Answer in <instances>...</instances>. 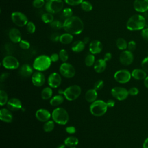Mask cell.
<instances>
[{
	"label": "cell",
	"mask_w": 148,
	"mask_h": 148,
	"mask_svg": "<svg viewBox=\"0 0 148 148\" xmlns=\"http://www.w3.org/2000/svg\"><path fill=\"white\" fill-rule=\"evenodd\" d=\"M61 75L57 72H53L49 75L47 78V83L49 87L56 88L58 87L61 83Z\"/></svg>",
	"instance_id": "14"
},
{
	"label": "cell",
	"mask_w": 148,
	"mask_h": 148,
	"mask_svg": "<svg viewBox=\"0 0 148 148\" xmlns=\"http://www.w3.org/2000/svg\"><path fill=\"white\" fill-rule=\"evenodd\" d=\"M64 1L70 6H77L80 5L83 0H64Z\"/></svg>",
	"instance_id": "44"
},
{
	"label": "cell",
	"mask_w": 148,
	"mask_h": 148,
	"mask_svg": "<svg viewBox=\"0 0 148 148\" xmlns=\"http://www.w3.org/2000/svg\"><path fill=\"white\" fill-rule=\"evenodd\" d=\"M50 26L54 29L58 30L63 28V23L59 20H54L50 24Z\"/></svg>",
	"instance_id": "37"
},
{
	"label": "cell",
	"mask_w": 148,
	"mask_h": 148,
	"mask_svg": "<svg viewBox=\"0 0 148 148\" xmlns=\"http://www.w3.org/2000/svg\"><path fill=\"white\" fill-rule=\"evenodd\" d=\"M35 117L39 121L45 123L51 117V113L45 108H40L36 111Z\"/></svg>",
	"instance_id": "16"
},
{
	"label": "cell",
	"mask_w": 148,
	"mask_h": 148,
	"mask_svg": "<svg viewBox=\"0 0 148 148\" xmlns=\"http://www.w3.org/2000/svg\"><path fill=\"white\" fill-rule=\"evenodd\" d=\"M112 57V54H111L110 53H109V52L106 53L105 54V55H104V56H103V60H104L106 62L109 61H110V60H111Z\"/></svg>",
	"instance_id": "53"
},
{
	"label": "cell",
	"mask_w": 148,
	"mask_h": 148,
	"mask_svg": "<svg viewBox=\"0 0 148 148\" xmlns=\"http://www.w3.org/2000/svg\"><path fill=\"white\" fill-rule=\"evenodd\" d=\"M134 55L132 52L128 50H123L120 54L119 61L120 63L125 66L131 65L134 61Z\"/></svg>",
	"instance_id": "13"
},
{
	"label": "cell",
	"mask_w": 148,
	"mask_h": 148,
	"mask_svg": "<svg viewBox=\"0 0 148 148\" xmlns=\"http://www.w3.org/2000/svg\"><path fill=\"white\" fill-rule=\"evenodd\" d=\"M60 35L58 33L54 32L50 35V40L53 42H57L60 40Z\"/></svg>",
	"instance_id": "49"
},
{
	"label": "cell",
	"mask_w": 148,
	"mask_h": 148,
	"mask_svg": "<svg viewBox=\"0 0 148 148\" xmlns=\"http://www.w3.org/2000/svg\"><path fill=\"white\" fill-rule=\"evenodd\" d=\"M114 80L121 84L128 83L131 79V73L127 69H123L117 71L114 74Z\"/></svg>",
	"instance_id": "9"
},
{
	"label": "cell",
	"mask_w": 148,
	"mask_h": 148,
	"mask_svg": "<svg viewBox=\"0 0 148 148\" xmlns=\"http://www.w3.org/2000/svg\"><path fill=\"white\" fill-rule=\"evenodd\" d=\"M134 8L139 13H145L148 11V0H135Z\"/></svg>",
	"instance_id": "18"
},
{
	"label": "cell",
	"mask_w": 148,
	"mask_h": 148,
	"mask_svg": "<svg viewBox=\"0 0 148 148\" xmlns=\"http://www.w3.org/2000/svg\"><path fill=\"white\" fill-rule=\"evenodd\" d=\"M65 131L69 134H73L76 132V129L74 126H68L65 128Z\"/></svg>",
	"instance_id": "50"
},
{
	"label": "cell",
	"mask_w": 148,
	"mask_h": 148,
	"mask_svg": "<svg viewBox=\"0 0 148 148\" xmlns=\"http://www.w3.org/2000/svg\"><path fill=\"white\" fill-rule=\"evenodd\" d=\"M146 20L141 14H136L131 16L127 21L126 27L130 31H139L145 28Z\"/></svg>",
	"instance_id": "2"
},
{
	"label": "cell",
	"mask_w": 148,
	"mask_h": 148,
	"mask_svg": "<svg viewBox=\"0 0 148 148\" xmlns=\"http://www.w3.org/2000/svg\"><path fill=\"white\" fill-rule=\"evenodd\" d=\"M104 86V82L102 80H98L95 82L94 85V88L97 91L101 90Z\"/></svg>",
	"instance_id": "43"
},
{
	"label": "cell",
	"mask_w": 148,
	"mask_h": 148,
	"mask_svg": "<svg viewBox=\"0 0 148 148\" xmlns=\"http://www.w3.org/2000/svg\"><path fill=\"white\" fill-rule=\"evenodd\" d=\"M84 62L86 65L88 67H90L94 65L95 62V58L94 55L91 53L87 55L86 57H85Z\"/></svg>",
	"instance_id": "34"
},
{
	"label": "cell",
	"mask_w": 148,
	"mask_h": 148,
	"mask_svg": "<svg viewBox=\"0 0 148 148\" xmlns=\"http://www.w3.org/2000/svg\"><path fill=\"white\" fill-rule=\"evenodd\" d=\"M59 56L60 59L63 62H65L67 61L69 58V55L67 52V51L65 49H61L60 50L59 52Z\"/></svg>",
	"instance_id": "38"
},
{
	"label": "cell",
	"mask_w": 148,
	"mask_h": 148,
	"mask_svg": "<svg viewBox=\"0 0 148 148\" xmlns=\"http://www.w3.org/2000/svg\"><path fill=\"white\" fill-rule=\"evenodd\" d=\"M62 15L65 18H68L73 16V10L69 8H65L62 10Z\"/></svg>",
	"instance_id": "39"
},
{
	"label": "cell",
	"mask_w": 148,
	"mask_h": 148,
	"mask_svg": "<svg viewBox=\"0 0 148 148\" xmlns=\"http://www.w3.org/2000/svg\"><path fill=\"white\" fill-rule=\"evenodd\" d=\"M46 1H49V0H46Z\"/></svg>",
	"instance_id": "60"
},
{
	"label": "cell",
	"mask_w": 148,
	"mask_h": 148,
	"mask_svg": "<svg viewBox=\"0 0 148 148\" xmlns=\"http://www.w3.org/2000/svg\"><path fill=\"white\" fill-rule=\"evenodd\" d=\"M83 42L86 45V44H88L89 42H90V38L88 37H84L83 39Z\"/></svg>",
	"instance_id": "57"
},
{
	"label": "cell",
	"mask_w": 148,
	"mask_h": 148,
	"mask_svg": "<svg viewBox=\"0 0 148 148\" xmlns=\"http://www.w3.org/2000/svg\"><path fill=\"white\" fill-rule=\"evenodd\" d=\"M59 71L61 76L68 79L73 77L76 73L74 66L71 64L66 62H63L60 65Z\"/></svg>",
	"instance_id": "8"
},
{
	"label": "cell",
	"mask_w": 148,
	"mask_h": 148,
	"mask_svg": "<svg viewBox=\"0 0 148 148\" xmlns=\"http://www.w3.org/2000/svg\"><path fill=\"white\" fill-rule=\"evenodd\" d=\"M108 108L106 102L101 99H97L92 102L89 108L91 114L96 117H101L105 114Z\"/></svg>",
	"instance_id": "5"
},
{
	"label": "cell",
	"mask_w": 148,
	"mask_h": 148,
	"mask_svg": "<svg viewBox=\"0 0 148 148\" xmlns=\"http://www.w3.org/2000/svg\"><path fill=\"white\" fill-rule=\"evenodd\" d=\"M64 29L72 35H79L84 29V23L77 16H72L66 18L63 23Z\"/></svg>",
	"instance_id": "1"
},
{
	"label": "cell",
	"mask_w": 148,
	"mask_h": 148,
	"mask_svg": "<svg viewBox=\"0 0 148 148\" xmlns=\"http://www.w3.org/2000/svg\"><path fill=\"white\" fill-rule=\"evenodd\" d=\"M143 83H144L145 86L148 89V76L144 79Z\"/></svg>",
	"instance_id": "56"
},
{
	"label": "cell",
	"mask_w": 148,
	"mask_h": 148,
	"mask_svg": "<svg viewBox=\"0 0 148 148\" xmlns=\"http://www.w3.org/2000/svg\"><path fill=\"white\" fill-rule=\"evenodd\" d=\"M128 90V93L129 95H131V96H136L139 94V89L136 87H131Z\"/></svg>",
	"instance_id": "47"
},
{
	"label": "cell",
	"mask_w": 148,
	"mask_h": 148,
	"mask_svg": "<svg viewBox=\"0 0 148 148\" xmlns=\"http://www.w3.org/2000/svg\"><path fill=\"white\" fill-rule=\"evenodd\" d=\"M136 48V43L134 40H131L128 43L127 49L129 51L132 52L134 51Z\"/></svg>",
	"instance_id": "46"
},
{
	"label": "cell",
	"mask_w": 148,
	"mask_h": 148,
	"mask_svg": "<svg viewBox=\"0 0 148 148\" xmlns=\"http://www.w3.org/2000/svg\"><path fill=\"white\" fill-rule=\"evenodd\" d=\"M33 69V66H31L29 64H23L19 68L18 74L23 78L29 77L34 73Z\"/></svg>",
	"instance_id": "17"
},
{
	"label": "cell",
	"mask_w": 148,
	"mask_h": 148,
	"mask_svg": "<svg viewBox=\"0 0 148 148\" xmlns=\"http://www.w3.org/2000/svg\"><path fill=\"white\" fill-rule=\"evenodd\" d=\"M116 45L117 47L120 50H125L126 49H127V46H128V43L127 41L122 38H119L117 39Z\"/></svg>",
	"instance_id": "32"
},
{
	"label": "cell",
	"mask_w": 148,
	"mask_h": 148,
	"mask_svg": "<svg viewBox=\"0 0 148 148\" xmlns=\"http://www.w3.org/2000/svg\"><path fill=\"white\" fill-rule=\"evenodd\" d=\"M64 97L61 94H58L53 97L50 100V104L53 106H58L62 104L64 101Z\"/></svg>",
	"instance_id": "27"
},
{
	"label": "cell",
	"mask_w": 148,
	"mask_h": 148,
	"mask_svg": "<svg viewBox=\"0 0 148 148\" xmlns=\"http://www.w3.org/2000/svg\"><path fill=\"white\" fill-rule=\"evenodd\" d=\"M50 59L51 60L52 62H55L58 61V60L60 59V56H59V54L57 53H53L51 54V56H50Z\"/></svg>",
	"instance_id": "51"
},
{
	"label": "cell",
	"mask_w": 148,
	"mask_h": 148,
	"mask_svg": "<svg viewBox=\"0 0 148 148\" xmlns=\"http://www.w3.org/2000/svg\"><path fill=\"white\" fill-rule=\"evenodd\" d=\"M51 62L52 61L49 56L42 54L35 58L32 66L36 71L43 72L46 71L50 67Z\"/></svg>",
	"instance_id": "3"
},
{
	"label": "cell",
	"mask_w": 148,
	"mask_h": 148,
	"mask_svg": "<svg viewBox=\"0 0 148 148\" xmlns=\"http://www.w3.org/2000/svg\"><path fill=\"white\" fill-rule=\"evenodd\" d=\"M64 8L62 0H49L45 4V9L47 12L56 14L61 12Z\"/></svg>",
	"instance_id": "7"
},
{
	"label": "cell",
	"mask_w": 148,
	"mask_h": 148,
	"mask_svg": "<svg viewBox=\"0 0 148 148\" xmlns=\"http://www.w3.org/2000/svg\"><path fill=\"white\" fill-rule=\"evenodd\" d=\"M80 6L82 9L85 12H90L92 9V4L90 2L86 1H83L82 2V3L80 4Z\"/></svg>",
	"instance_id": "36"
},
{
	"label": "cell",
	"mask_w": 148,
	"mask_h": 148,
	"mask_svg": "<svg viewBox=\"0 0 148 148\" xmlns=\"http://www.w3.org/2000/svg\"><path fill=\"white\" fill-rule=\"evenodd\" d=\"M112 95L118 101H124L129 95L128 90L123 87H114L111 90Z\"/></svg>",
	"instance_id": "12"
},
{
	"label": "cell",
	"mask_w": 148,
	"mask_h": 148,
	"mask_svg": "<svg viewBox=\"0 0 148 148\" xmlns=\"http://www.w3.org/2000/svg\"><path fill=\"white\" fill-rule=\"evenodd\" d=\"M41 19L43 23L46 24H50L54 21V16L52 13L49 12L44 13L41 16Z\"/></svg>",
	"instance_id": "33"
},
{
	"label": "cell",
	"mask_w": 148,
	"mask_h": 148,
	"mask_svg": "<svg viewBox=\"0 0 148 148\" xmlns=\"http://www.w3.org/2000/svg\"><path fill=\"white\" fill-rule=\"evenodd\" d=\"M79 143V139L73 136H70L67 137L64 140V144L66 146L69 147H75Z\"/></svg>",
	"instance_id": "29"
},
{
	"label": "cell",
	"mask_w": 148,
	"mask_h": 148,
	"mask_svg": "<svg viewBox=\"0 0 148 148\" xmlns=\"http://www.w3.org/2000/svg\"><path fill=\"white\" fill-rule=\"evenodd\" d=\"M106 68V62L102 58L98 59L95 61V62L94 65V71L98 73H102Z\"/></svg>",
	"instance_id": "24"
},
{
	"label": "cell",
	"mask_w": 148,
	"mask_h": 148,
	"mask_svg": "<svg viewBox=\"0 0 148 148\" xmlns=\"http://www.w3.org/2000/svg\"><path fill=\"white\" fill-rule=\"evenodd\" d=\"M26 29L29 34H33L35 31L36 27L33 22L28 21L26 25Z\"/></svg>",
	"instance_id": "40"
},
{
	"label": "cell",
	"mask_w": 148,
	"mask_h": 148,
	"mask_svg": "<svg viewBox=\"0 0 148 148\" xmlns=\"http://www.w3.org/2000/svg\"><path fill=\"white\" fill-rule=\"evenodd\" d=\"M140 35L145 40L148 41V28H144L142 29Z\"/></svg>",
	"instance_id": "48"
},
{
	"label": "cell",
	"mask_w": 148,
	"mask_h": 148,
	"mask_svg": "<svg viewBox=\"0 0 148 148\" xmlns=\"http://www.w3.org/2000/svg\"><path fill=\"white\" fill-rule=\"evenodd\" d=\"M0 119L5 123H11L13 119L11 110H10L8 108H2L0 110Z\"/></svg>",
	"instance_id": "22"
},
{
	"label": "cell",
	"mask_w": 148,
	"mask_h": 148,
	"mask_svg": "<svg viewBox=\"0 0 148 148\" xmlns=\"http://www.w3.org/2000/svg\"><path fill=\"white\" fill-rule=\"evenodd\" d=\"M141 67L145 71L148 73V56L143 58L142 61Z\"/></svg>",
	"instance_id": "45"
},
{
	"label": "cell",
	"mask_w": 148,
	"mask_h": 148,
	"mask_svg": "<svg viewBox=\"0 0 148 148\" xmlns=\"http://www.w3.org/2000/svg\"><path fill=\"white\" fill-rule=\"evenodd\" d=\"M9 76V73L8 72H4L3 73H2V75H1L0 77V80L1 82H3L5 81L6 79H8Z\"/></svg>",
	"instance_id": "52"
},
{
	"label": "cell",
	"mask_w": 148,
	"mask_h": 148,
	"mask_svg": "<svg viewBox=\"0 0 148 148\" xmlns=\"http://www.w3.org/2000/svg\"><path fill=\"white\" fill-rule=\"evenodd\" d=\"M2 66L7 69H16L18 68L20 66V62L14 56H6L2 61Z\"/></svg>",
	"instance_id": "10"
},
{
	"label": "cell",
	"mask_w": 148,
	"mask_h": 148,
	"mask_svg": "<svg viewBox=\"0 0 148 148\" xmlns=\"http://www.w3.org/2000/svg\"><path fill=\"white\" fill-rule=\"evenodd\" d=\"M8 108L11 111H18L22 109V103L17 98H12L8 100L6 103Z\"/></svg>",
	"instance_id": "19"
},
{
	"label": "cell",
	"mask_w": 148,
	"mask_h": 148,
	"mask_svg": "<svg viewBox=\"0 0 148 148\" xmlns=\"http://www.w3.org/2000/svg\"><path fill=\"white\" fill-rule=\"evenodd\" d=\"M9 38L10 40L14 43H19L21 40V34L18 29L16 28H12L9 31Z\"/></svg>",
	"instance_id": "21"
},
{
	"label": "cell",
	"mask_w": 148,
	"mask_h": 148,
	"mask_svg": "<svg viewBox=\"0 0 148 148\" xmlns=\"http://www.w3.org/2000/svg\"><path fill=\"white\" fill-rule=\"evenodd\" d=\"M53 96L52 88L50 87H45L41 92V97L43 100L51 99Z\"/></svg>",
	"instance_id": "30"
},
{
	"label": "cell",
	"mask_w": 148,
	"mask_h": 148,
	"mask_svg": "<svg viewBox=\"0 0 148 148\" xmlns=\"http://www.w3.org/2000/svg\"><path fill=\"white\" fill-rule=\"evenodd\" d=\"M106 102L108 108H113L115 105V101L113 99H108Z\"/></svg>",
	"instance_id": "54"
},
{
	"label": "cell",
	"mask_w": 148,
	"mask_h": 148,
	"mask_svg": "<svg viewBox=\"0 0 148 148\" xmlns=\"http://www.w3.org/2000/svg\"><path fill=\"white\" fill-rule=\"evenodd\" d=\"M56 148H66V145L64 144H60L57 146Z\"/></svg>",
	"instance_id": "58"
},
{
	"label": "cell",
	"mask_w": 148,
	"mask_h": 148,
	"mask_svg": "<svg viewBox=\"0 0 148 148\" xmlns=\"http://www.w3.org/2000/svg\"><path fill=\"white\" fill-rule=\"evenodd\" d=\"M18 43L20 47L23 50H28L30 47V43L25 40H21Z\"/></svg>",
	"instance_id": "42"
},
{
	"label": "cell",
	"mask_w": 148,
	"mask_h": 148,
	"mask_svg": "<svg viewBox=\"0 0 148 148\" xmlns=\"http://www.w3.org/2000/svg\"><path fill=\"white\" fill-rule=\"evenodd\" d=\"M45 0H34L32 2V6L36 9H39L45 5Z\"/></svg>",
	"instance_id": "41"
},
{
	"label": "cell",
	"mask_w": 148,
	"mask_h": 148,
	"mask_svg": "<svg viewBox=\"0 0 148 148\" xmlns=\"http://www.w3.org/2000/svg\"><path fill=\"white\" fill-rule=\"evenodd\" d=\"M8 95L4 90H0V105L1 106L6 105L8 101Z\"/></svg>",
	"instance_id": "35"
},
{
	"label": "cell",
	"mask_w": 148,
	"mask_h": 148,
	"mask_svg": "<svg viewBox=\"0 0 148 148\" xmlns=\"http://www.w3.org/2000/svg\"><path fill=\"white\" fill-rule=\"evenodd\" d=\"M69 148H76L75 147H69Z\"/></svg>",
	"instance_id": "59"
},
{
	"label": "cell",
	"mask_w": 148,
	"mask_h": 148,
	"mask_svg": "<svg viewBox=\"0 0 148 148\" xmlns=\"http://www.w3.org/2000/svg\"><path fill=\"white\" fill-rule=\"evenodd\" d=\"M85 45L83 40H76L72 43L71 49L75 53H80L84 49Z\"/></svg>",
	"instance_id": "26"
},
{
	"label": "cell",
	"mask_w": 148,
	"mask_h": 148,
	"mask_svg": "<svg viewBox=\"0 0 148 148\" xmlns=\"http://www.w3.org/2000/svg\"><path fill=\"white\" fill-rule=\"evenodd\" d=\"M82 89L79 85L74 84L70 86L64 90L63 95L69 101H73L76 99L81 94Z\"/></svg>",
	"instance_id": "6"
},
{
	"label": "cell",
	"mask_w": 148,
	"mask_h": 148,
	"mask_svg": "<svg viewBox=\"0 0 148 148\" xmlns=\"http://www.w3.org/2000/svg\"><path fill=\"white\" fill-rule=\"evenodd\" d=\"M31 81L35 86L41 87L45 83V76L42 72L36 71L31 76Z\"/></svg>",
	"instance_id": "15"
},
{
	"label": "cell",
	"mask_w": 148,
	"mask_h": 148,
	"mask_svg": "<svg viewBox=\"0 0 148 148\" xmlns=\"http://www.w3.org/2000/svg\"><path fill=\"white\" fill-rule=\"evenodd\" d=\"M73 40V35L71 34H69L68 32H66L64 34H62L60 35V43L64 44V45H68L71 43Z\"/></svg>",
	"instance_id": "28"
},
{
	"label": "cell",
	"mask_w": 148,
	"mask_h": 148,
	"mask_svg": "<svg viewBox=\"0 0 148 148\" xmlns=\"http://www.w3.org/2000/svg\"><path fill=\"white\" fill-rule=\"evenodd\" d=\"M102 44L98 40H94L89 44V51L94 55L100 53L102 50Z\"/></svg>",
	"instance_id": "20"
},
{
	"label": "cell",
	"mask_w": 148,
	"mask_h": 148,
	"mask_svg": "<svg viewBox=\"0 0 148 148\" xmlns=\"http://www.w3.org/2000/svg\"><path fill=\"white\" fill-rule=\"evenodd\" d=\"M98 97L97 91L94 88H91L88 90L85 94V99L86 101L90 103H92L95 101Z\"/></svg>",
	"instance_id": "25"
},
{
	"label": "cell",
	"mask_w": 148,
	"mask_h": 148,
	"mask_svg": "<svg viewBox=\"0 0 148 148\" xmlns=\"http://www.w3.org/2000/svg\"><path fill=\"white\" fill-rule=\"evenodd\" d=\"M143 148H148V137L146 138L143 143Z\"/></svg>",
	"instance_id": "55"
},
{
	"label": "cell",
	"mask_w": 148,
	"mask_h": 148,
	"mask_svg": "<svg viewBox=\"0 0 148 148\" xmlns=\"http://www.w3.org/2000/svg\"><path fill=\"white\" fill-rule=\"evenodd\" d=\"M11 18L13 23L17 27H23L28 22L27 16L21 12H14L12 13Z\"/></svg>",
	"instance_id": "11"
},
{
	"label": "cell",
	"mask_w": 148,
	"mask_h": 148,
	"mask_svg": "<svg viewBox=\"0 0 148 148\" xmlns=\"http://www.w3.org/2000/svg\"><path fill=\"white\" fill-rule=\"evenodd\" d=\"M53 120L59 125H65L69 121V114L65 109L58 107L54 109L51 113Z\"/></svg>",
	"instance_id": "4"
},
{
	"label": "cell",
	"mask_w": 148,
	"mask_h": 148,
	"mask_svg": "<svg viewBox=\"0 0 148 148\" xmlns=\"http://www.w3.org/2000/svg\"><path fill=\"white\" fill-rule=\"evenodd\" d=\"M55 126V122L53 120H49L45 123L43 124V130L46 132H51Z\"/></svg>",
	"instance_id": "31"
},
{
	"label": "cell",
	"mask_w": 148,
	"mask_h": 148,
	"mask_svg": "<svg viewBox=\"0 0 148 148\" xmlns=\"http://www.w3.org/2000/svg\"><path fill=\"white\" fill-rule=\"evenodd\" d=\"M132 77L137 80H143L147 76V72L145 71L142 68H136L134 69L131 72Z\"/></svg>",
	"instance_id": "23"
}]
</instances>
